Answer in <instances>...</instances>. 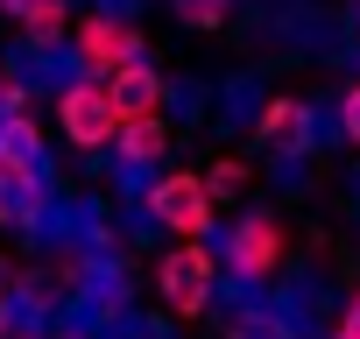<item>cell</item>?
I'll return each mask as SVG.
<instances>
[{
	"instance_id": "1",
	"label": "cell",
	"mask_w": 360,
	"mask_h": 339,
	"mask_svg": "<svg viewBox=\"0 0 360 339\" xmlns=\"http://www.w3.org/2000/svg\"><path fill=\"white\" fill-rule=\"evenodd\" d=\"M120 99H113V78H99V71H78L64 92H57V134L78 148V155H106L113 141H120Z\"/></svg>"
},
{
	"instance_id": "2",
	"label": "cell",
	"mask_w": 360,
	"mask_h": 339,
	"mask_svg": "<svg viewBox=\"0 0 360 339\" xmlns=\"http://www.w3.org/2000/svg\"><path fill=\"white\" fill-rule=\"evenodd\" d=\"M212 283H219V255L205 248V241H176L162 262H155V297H162V311L169 318H205L212 311Z\"/></svg>"
},
{
	"instance_id": "3",
	"label": "cell",
	"mask_w": 360,
	"mask_h": 339,
	"mask_svg": "<svg viewBox=\"0 0 360 339\" xmlns=\"http://www.w3.org/2000/svg\"><path fill=\"white\" fill-rule=\"evenodd\" d=\"M141 205H148V219H155L162 234H176V241H205L212 219H219V198L205 191L198 170H162Z\"/></svg>"
},
{
	"instance_id": "4",
	"label": "cell",
	"mask_w": 360,
	"mask_h": 339,
	"mask_svg": "<svg viewBox=\"0 0 360 339\" xmlns=\"http://www.w3.org/2000/svg\"><path fill=\"white\" fill-rule=\"evenodd\" d=\"M71 57H78V71L113 78L120 64L148 57V43H141V29H134L127 15H78V22H71Z\"/></svg>"
},
{
	"instance_id": "5",
	"label": "cell",
	"mask_w": 360,
	"mask_h": 339,
	"mask_svg": "<svg viewBox=\"0 0 360 339\" xmlns=\"http://www.w3.org/2000/svg\"><path fill=\"white\" fill-rule=\"evenodd\" d=\"M283 255H290V234H283L276 212H240V219L226 226V269H233V276L269 283V276L283 269Z\"/></svg>"
},
{
	"instance_id": "6",
	"label": "cell",
	"mask_w": 360,
	"mask_h": 339,
	"mask_svg": "<svg viewBox=\"0 0 360 339\" xmlns=\"http://www.w3.org/2000/svg\"><path fill=\"white\" fill-rule=\"evenodd\" d=\"M255 148H269V155H311V106L297 92H276L255 113Z\"/></svg>"
},
{
	"instance_id": "7",
	"label": "cell",
	"mask_w": 360,
	"mask_h": 339,
	"mask_svg": "<svg viewBox=\"0 0 360 339\" xmlns=\"http://www.w3.org/2000/svg\"><path fill=\"white\" fill-rule=\"evenodd\" d=\"M113 155H120L127 170H162V162H169V120H162V113H127Z\"/></svg>"
},
{
	"instance_id": "8",
	"label": "cell",
	"mask_w": 360,
	"mask_h": 339,
	"mask_svg": "<svg viewBox=\"0 0 360 339\" xmlns=\"http://www.w3.org/2000/svg\"><path fill=\"white\" fill-rule=\"evenodd\" d=\"M0 15H8L36 50H50V43H71L64 29H71V0H0Z\"/></svg>"
},
{
	"instance_id": "9",
	"label": "cell",
	"mask_w": 360,
	"mask_h": 339,
	"mask_svg": "<svg viewBox=\"0 0 360 339\" xmlns=\"http://www.w3.org/2000/svg\"><path fill=\"white\" fill-rule=\"evenodd\" d=\"M113 99H120V113H162L169 78H162L148 57H134V64H120V71H113Z\"/></svg>"
},
{
	"instance_id": "10",
	"label": "cell",
	"mask_w": 360,
	"mask_h": 339,
	"mask_svg": "<svg viewBox=\"0 0 360 339\" xmlns=\"http://www.w3.org/2000/svg\"><path fill=\"white\" fill-rule=\"evenodd\" d=\"M0 155H15V162H36L43 155V127H36L29 106L22 113H0Z\"/></svg>"
},
{
	"instance_id": "11",
	"label": "cell",
	"mask_w": 360,
	"mask_h": 339,
	"mask_svg": "<svg viewBox=\"0 0 360 339\" xmlns=\"http://www.w3.org/2000/svg\"><path fill=\"white\" fill-rule=\"evenodd\" d=\"M248 184H255V177H248V155H212L205 191H212L219 205H240V198H248Z\"/></svg>"
},
{
	"instance_id": "12",
	"label": "cell",
	"mask_w": 360,
	"mask_h": 339,
	"mask_svg": "<svg viewBox=\"0 0 360 339\" xmlns=\"http://www.w3.org/2000/svg\"><path fill=\"white\" fill-rule=\"evenodd\" d=\"M169 15L184 22L191 36H219V29L233 22V0H169Z\"/></svg>"
},
{
	"instance_id": "13",
	"label": "cell",
	"mask_w": 360,
	"mask_h": 339,
	"mask_svg": "<svg viewBox=\"0 0 360 339\" xmlns=\"http://www.w3.org/2000/svg\"><path fill=\"white\" fill-rule=\"evenodd\" d=\"M339 134H346V148H360V78L339 92Z\"/></svg>"
},
{
	"instance_id": "14",
	"label": "cell",
	"mask_w": 360,
	"mask_h": 339,
	"mask_svg": "<svg viewBox=\"0 0 360 339\" xmlns=\"http://www.w3.org/2000/svg\"><path fill=\"white\" fill-rule=\"evenodd\" d=\"M15 325V276H8V255H0V339Z\"/></svg>"
},
{
	"instance_id": "15",
	"label": "cell",
	"mask_w": 360,
	"mask_h": 339,
	"mask_svg": "<svg viewBox=\"0 0 360 339\" xmlns=\"http://www.w3.org/2000/svg\"><path fill=\"white\" fill-rule=\"evenodd\" d=\"M22 106H29L22 78H15V71H0V113H22Z\"/></svg>"
},
{
	"instance_id": "16",
	"label": "cell",
	"mask_w": 360,
	"mask_h": 339,
	"mask_svg": "<svg viewBox=\"0 0 360 339\" xmlns=\"http://www.w3.org/2000/svg\"><path fill=\"white\" fill-rule=\"evenodd\" d=\"M8 205H15V191H8V177H0V219H8Z\"/></svg>"
}]
</instances>
